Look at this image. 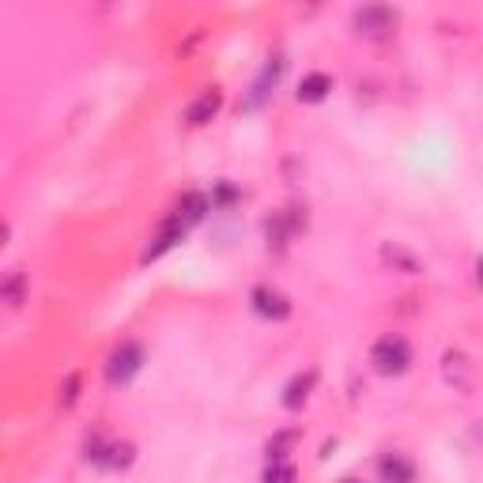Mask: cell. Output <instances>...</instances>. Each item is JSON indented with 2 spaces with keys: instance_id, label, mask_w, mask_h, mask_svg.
Returning <instances> with one entry per match:
<instances>
[{
  "instance_id": "obj_9",
  "label": "cell",
  "mask_w": 483,
  "mask_h": 483,
  "mask_svg": "<svg viewBox=\"0 0 483 483\" xmlns=\"http://www.w3.org/2000/svg\"><path fill=\"white\" fill-rule=\"evenodd\" d=\"M182 235H185V227L182 223H177L174 216L163 223V227H159L155 230V238H151V246L144 249V261H155V257H163L167 254V249L170 246H177V242H182Z\"/></svg>"
},
{
  "instance_id": "obj_3",
  "label": "cell",
  "mask_w": 483,
  "mask_h": 483,
  "mask_svg": "<svg viewBox=\"0 0 483 483\" xmlns=\"http://www.w3.org/2000/svg\"><path fill=\"white\" fill-rule=\"evenodd\" d=\"M355 27H359V34H367V39H389L392 27H397V12L382 8V4L359 8L355 12Z\"/></svg>"
},
{
  "instance_id": "obj_10",
  "label": "cell",
  "mask_w": 483,
  "mask_h": 483,
  "mask_svg": "<svg viewBox=\"0 0 483 483\" xmlns=\"http://www.w3.org/2000/svg\"><path fill=\"white\" fill-rule=\"evenodd\" d=\"M204 216H208V196H204V193H185L182 201H177V208H174V220L182 223L185 230L196 227Z\"/></svg>"
},
{
  "instance_id": "obj_18",
  "label": "cell",
  "mask_w": 483,
  "mask_h": 483,
  "mask_svg": "<svg viewBox=\"0 0 483 483\" xmlns=\"http://www.w3.org/2000/svg\"><path fill=\"white\" fill-rule=\"evenodd\" d=\"M4 242H8V223L0 220V249H4Z\"/></svg>"
},
{
  "instance_id": "obj_13",
  "label": "cell",
  "mask_w": 483,
  "mask_h": 483,
  "mask_svg": "<svg viewBox=\"0 0 483 483\" xmlns=\"http://www.w3.org/2000/svg\"><path fill=\"white\" fill-rule=\"evenodd\" d=\"M317 385V374L314 370H306V374H298V378H291V385H288V392H283V404L288 408H302L310 401V389Z\"/></svg>"
},
{
  "instance_id": "obj_16",
  "label": "cell",
  "mask_w": 483,
  "mask_h": 483,
  "mask_svg": "<svg viewBox=\"0 0 483 483\" xmlns=\"http://www.w3.org/2000/svg\"><path fill=\"white\" fill-rule=\"evenodd\" d=\"M298 479V472H295V464H288V461H272L264 469V483H295Z\"/></svg>"
},
{
  "instance_id": "obj_1",
  "label": "cell",
  "mask_w": 483,
  "mask_h": 483,
  "mask_svg": "<svg viewBox=\"0 0 483 483\" xmlns=\"http://www.w3.org/2000/svg\"><path fill=\"white\" fill-rule=\"evenodd\" d=\"M370 363L378 374H385V378H392V374H404L408 363H411V348H408V340L404 336H382L378 344L370 348Z\"/></svg>"
},
{
  "instance_id": "obj_12",
  "label": "cell",
  "mask_w": 483,
  "mask_h": 483,
  "mask_svg": "<svg viewBox=\"0 0 483 483\" xmlns=\"http://www.w3.org/2000/svg\"><path fill=\"white\" fill-rule=\"evenodd\" d=\"M27 295V276L20 268H12V272H0V302H8V306H20Z\"/></svg>"
},
{
  "instance_id": "obj_2",
  "label": "cell",
  "mask_w": 483,
  "mask_h": 483,
  "mask_svg": "<svg viewBox=\"0 0 483 483\" xmlns=\"http://www.w3.org/2000/svg\"><path fill=\"white\" fill-rule=\"evenodd\" d=\"M144 367V348L136 344V340H125L121 348L110 351V359H106V378H110L114 385H125L136 378V370Z\"/></svg>"
},
{
  "instance_id": "obj_8",
  "label": "cell",
  "mask_w": 483,
  "mask_h": 483,
  "mask_svg": "<svg viewBox=\"0 0 483 483\" xmlns=\"http://www.w3.org/2000/svg\"><path fill=\"white\" fill-rule=\"evenodd\" d=\"M378 476H382V483H416V464L404 453H385L378 461Z\"/></svg>"
},
{
  "instance_id": "obj_4",
  "label": "cell",
  "mask_w": 483,
  "mask_h": 483,
  "mask_svg": "<svg viewBox=\"0 0 483 483\" xmlns=\"http://www.w3.org/2000/svg\"><path fill=\"white\" fill-rule=\"evenodd\" d=\"M87 457H91L95 464H106V469H129L136 450L129 442H87Z\"/></svg>"
},
{
  "instance_id": "obj_5",
  "label": "cell",
  "mask_w": 483,
  "mask_h": 483,
  "mask_svg": "<svg viewBox=\"0 0 483 483\" xmlns=\"http://www.w3.org/2000/svg\"><path fill=\"white\" fill-rule=\"evenodd\" d=\"M254 310L268 321H283L291 317V298L276 288H254Z\"/></svg>"
},
{
  "instance_id": "obj_14",
  "label": "cell",
  "mask_w": 483,
  "mask_h": 483,
  "mask_svg": "<svg viewBox=\"0 0 483 483\" xmlns=\"http://www.w3.org/2000/svg\"><path fill=\"white\" fill-rule=\"evenodd\" d=\"M332 91V80L325 73H310L306 80L298 83V102H321Z\"/></svg>"
},
{
  "instance_id": "obj_7",
  "label": "cell",
  "mask_w": 483,
  "mask_h": 483,
  "mask_svg": "<svg viewBox=\"0 0 483 483\" xmlns=\"http://www.w3.org/2000/svg\"><path fill=\"white\" fill-rule=\"evenodd\" d=\"M280 73H283V61L280 57H272L264 68H261V76L254 80V87H249V99H246V110H257V106L272 95V87L280 83Z\"/></svg>"
},
{
  "instance_id": "obj_17",
  "label": "cell",
  "mask_w": 483,
  "mask_h": 483,
  "mask_svg": "<svg viewBox=\"0 0 483 483\" xmlns=\"http://www.w3.org/2000/svg\"><path fill=\"white\" fill-rule=\"evenodd\" d=\"M80 397V374H68V382H65V392H61V404L65 408H73Z\"/></svg>"
},
{
  "instance_id": "obj_6",
  "label": "cell",
  "mask_w": 483,
  "mask_h": 483,
  "mask_svg": "<svg viewBox=\"0 0 483 483\" xmlns=\"http://www.w3.org/2000/svg\"><path fill=\"white\" fill-rule=\"evenodd\" d=\"M220 106H223V91H220V87H204V91L189 102L185 121L193 125V129H196V125H208L211 117L220 114Z\"/></svg>"
},
{
  "instance_id": "obj_19",
  "label": "cell",
  "mask_w": 483,
  "mask_h": 483,
  "mask_svg": "<svg viewBox=\"0 0 483 483\" xmlns=\"http://www.w3.org/2000/svg\"><path fill=\"white\" fill-rule=\"evenodd\" d=\"M344 483H363V479H344Z\"/></svg>"
},
{
  "instance_id": "obj_15",
  "label": "cell",
  "mask_w": 483,
  "mask_h": 483,
  "mask_svg": "<svg viewBox=\"0 0 483 483\" xmlns=\"http://www.w3.org/2000/svg\"><path fill=\"white\" fill-rule=\"evenodd\" d=\"M382 257H385V264L401 268V272H419V261L411 257L404 246H397V242H385V246H382Z\"/></svg>"
},
{
  "instance_id": "obj_11",
  "label": "cell",
  "mask_w": 483,
  "mask_h": 483,
  "mask_svg": "<svg viewBox=\"0 0 483 483\" xmlns=\"http://www.w3.org/2000/svg\"><path fill=\"white\" fill-rule=\"evenodd\" d=\"M445 378H450L461 392H469L472 389V359H469V355H464V351H450V355H445Z\"/></svg>"
}]
</instances>
